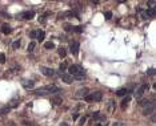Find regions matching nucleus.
Instances as JSON below:
<instances>
[{
  "label": "nucleus",
  "mask_w": 156,
  "mask_h": 126,
  "mask_svg": "<svg viewBox=\"0 0 156 126\" xmlns=\"http://www.w3.org/2000/svg\"><path fill=\"white\" fill-rule=\"evenodd\" d=\"M61 102H63V99L59 96H55L54 98H52V104H54V105H61Z\"/></svg>",
  "instance_id": "14"
},
{
  "label": "nucleus",
  "mask_w": 156,
  "mask_h": 126,
  "mask_svg": "<svg viewBox=\"0 0 156 126\" xmlns=\"http://www.w3.org/2000/svg\"><path fill=\"white\" fill-rule=\"evenodd\" d=\"M112 126H127V125H124V123H122V122H115Z\"/></svg>",
  "instance_id": "35"
},
{
  "label": "nucleus",
  "mask_w": 156,
  "mask_h": 126,
  "mask_svg": "<svg viewBox=\"0 0 156 126\" xmlns=\"http://www.w3.org/2000/svg\"><path fill=\"white\" fill-rule=\"evenodd\" d=\"M78 118H79V114H78V113H75L73 116H72V119H73V121H76Z\"/></svg>",
  "instance_id": "36"
},
{
  "label": "nucleus",
  "mask_w": 156,
  "mask_h": 126,
  "mask_svg": "<svg viewBox=\"0 0 156 126\" xmlns=\"http://www.w3.org/2000/svg\"><path fill=\"white\" fill-rule=\"evenodd\" d=\"M35 45H36V43H35V41H32V43H29V45H28V52H34V49H35Z\"/></svg>",
  "instance_id": "21"
},
{
  "label": "nucleus",
  "mask_w": 156,
  "mask_h": 126,
  "mask_svg": "<svg viewBox=\"0 0 156 126\" xmlns=\"http://www.w3.org/2000/svg\"><path fill=\"white\" fill-rule=\"evenodd\" d=\"M60 126H68V125H67L65 122H63V123H60Z\"/></svg>",
  "instance_id": "37"
},
{
  "label": "nucleus",
  "mask_w": 156,
  "mask_h": 126,
  "mask_svg": "<svg viewBox=\"0 0 156 126\" xmlns=\"http://www.w3.org/2000/svg\"><path fill=\"white\" fill-rule=\"evenodd\" d=\"M4 63H5V56L3 53H0V64H4Z\"/></svg>",
  "instance_id": "31"
},
{
  "label": "nucleus",
  "mask_w": 156,
  "mask_h": 126,
  "mask_svg": "<svg viewBox=\"0 0 156 126\" xmlns=\"http://www.w3.org/2000/svg\"><path fill=\"white\" fill-rule=\"evenodd\" d=\"M126 93H127V89H119L117 92H116V96L123 97V96H126Z\"/></svg>",
  "instance_id": "17"
},
{
  "label": "nucleus",
  "mask_w": 156,
  "mask_h": 126,
  "mask_svg": "<svg viewBox=\"0 0 156 126\" xmlns=\"http://www.w3.org/2000/svg\"><path fill=\"white\" fill-rule=\"evenodd\" d=\"M95 126H103V125H100V123H96V125Z\"/></svg>",
  "instance_id": "38"
},
{
  "label": "nucleus",
  "mask_w": 156,
  "mask_h": 126,
  "mask_svg": "<svg viewBox=\"0 0 156 126\" xmlns=\"http://www.w3.org/2000/svg\"><path fill=\"white\" fill-rule=\"evenodd\" d=\"M155 15H156V8H148L147 12L143 13V17L144 19H153Z\"/></svg>",
  "instance_id": "5"
},
{
  "label": "nucleus",
  "mask_w": 156,
  "mask_h": 126,
  "mask_svg": "<svg viewBox=\"0 0 156 126\" xmlns=\"http://www.w3.org/2000/svg\"><path fill=\"white\" fill-rule=\"evenodd\" d=\"M29 37L31 39H36L37 37V31H31L29 32Z\"/></svg>",
  "instance_id": "24"
},
{
  "label": "nucleus",
  "mask_w": 156,
  "mask_h": 126,
  "mask_svg": "<svg viewBox=\"0 0 156 126\" xmlns=\"http://www.w3.org/2000/svg\"><path fill=\"white\" fill-rule=\"evenodd\" d=\"M153 112H155V104L152 102L149 106L144 108V110H143V114H144V116H149V114H153Z\"/></svg>",
  "instance_id": "6"
},
{
  "label": "nucleus",
  "mask_w": 156,
  "mask_h": 126,
  "mask_svg": "<svg viewBox=\"0 0 156 126\" xmlns=\"http://www.w3.org/2000/svg\"><path fill=\"white\" fill-rule=\"evenodd\" d=\"M104 17L107 20H109V19H112V12H109V11H107V12L104 13Z\"/></svg>",
  "instance_id": "25"
},
{
  "label": "nucleus",
  "mask_w": 156,
  "mask_h": 126,
  "mask_svg": "<svg viewBox=\"0 0 156 126\" xmlns=\"http://www.w3.org/2000/svg\"><path fill=\"white\" fill-rule=\"evenodd\" d=\"M54 92H59V88L56 85H47L35 90L36 94H49V93H54Z\"/></svg>",
  "instance_id": "1"
},
{
  "label": "nucleus",
  "mask_w": 156,
  "mask_h": 126,
  "mask_svg": "<svg viewBox=\"0 0 156 126\" xmlns=\"http://www.w3.org/2000/svg\"><path fill=\"white\" fill-rule=\"evenodd\" d=\"M85 119H87V117H83V118L80 119V121H79V125H83V123L85 122Z\"/></svg>",
  "instance_id": "34"
},
{
  "label": "nucleus",
  "mask_w": 156,
  "mask_h": 126,
  "mask_svg": "<svg viewBox=\"0 0 156 126\" xmlns=\"http://www.w3.org/2000/svg\"><path fill=\"white\" fill-rule=\"evenodd\" d=\"M34 17H35L34 11H25L23 13V19H25V20H31V19H34Z\"/></svg>",
  "instance_id": "10"
},
{
  "label": "nucleus",
  "mask_w": 156,
  "mask_h": 126,
  "mask_svg": "<svg viewBox=\"0 0 156 126\" xmlns=\"http://www.w3.org/2000/svg\"><path fill=\"white\" fill-rule=\"evenodd\" d=\"M91 97H92V101H102L103 94L100 92H95V93H91Z\"/></svg>",
  "instance_id": "11"
},
{
  "label": "nucleus",
  "mask_w": 156,
  "mask_h": 126,
  "mask_svg": "<svg viewBox=\"0 0 156 126\" xmlns=\"http://www.w3.org/2000/svg\"><path fill=\"white\" fill-rule=\"evenodd\" d=\"M148 88H149V85H148V84H143V85H140L139 88L136 89V92H135V96L137 97V98H139V97H141V96H143V93L146 92V90L148 89Z\"/></svg>",
  "instance_id": "4"
},
{
  "label": "nucleus",
  "mask_w": 156,
  "mask_h": 126,
  "mask_svg": "<svg viewBox=\"0 0 156 126\" xmlns=\"http://www.w3.org/2000/svg\"><path fill=\"white\" fill-rule=\"evenodd\" d=\"M40 70H41V73H43L44 76H47V77H54L55 74H56V72H55L54 69H51V68H47V66H41Z\"/></svg>",
  "instance_id": "3"
},
{
  "label": "nucleus",
  "mask_w": 156,
  "mask_h": 126,
  "mask_svg": "<svg viewBox=\"0 0 156 126\" xmlns=\"http://www.w3.org/2000/svg\"><path fill=\"white\" fill-rule=\"evenodd\" d=\"M131 101V96H127V97H124V99H123V102H122V109H126V106H127V104Z\"/></svg>",
  "instance_id": "15"
},
{
  "label": "nucleus",
  "mask_w": 156,
  "mask_h": 126,
  "mask_svg": "<svg viewBox=\"0 0 156 126\" xmlns=\"http://www.w3.org/2000/svg\"><path fill=\"white\" fill-rule=\"evenodd\" d=\"M147 74H148V76H153V74H155V69H153V68L148 69V70H147Z\"/></svg>",
  "instance_id": "30"
},
{
  "label": "nucleus",
  "mask_w": 156,
  "mask_h": 126,
  "mask_svg": "<svg viewBox=\"0 0 156 126\" xmlns=\"http://www.w3.org/2000/svg\"><path fill=\"white\" fill-rule=\"evenodd\" d=\"M54 46H55V44L52 43V41H47V43L44 44V48H45V49H52Z\"/></svg>",
  "instance_id": "18"
},
{
  "label": "nucleus",
  "mask_w": 156,
  "mask_h": 126,
  "mask_svg": "<svg viewBox=\"0 0 156 126\" xmlns=\"http://www.w3.org/2000/svg\"><path fill=\"white\" fill-rule=\"evenodd\" d=\"M71 52H72V54L78 56V53H79V43L78 41H75V43L71 44Z\"/></svg>",
  "instance_id": "9"
},
{
  "label": "nucleus",
  "mask_w": 156,
  "mask_h": 126,
  "mask_svg": "<svg viewBox=\"0 0 156 126\" xmlns=\"http://www.w3.org/2000/svg\"><path fill=\"white\" fill-rule=\"evenodd\" d=\"M61 80H63V82H65V84H72L73 82V77H72L71 74H67V73L61 74Z\"/></svg>",
  "instance_id": "7"
},
{
  "label": "nucleus",
  "mask_w": 156,
  "mask_h": 126,
  "mask_svg": "<svg viewBox=\"0 0 156 126\" xmlns=\"http://www.w3.org/2000/svg\"><path fill=\"white\" fill-rule=\"evenodd\" d=\"M65 54H67L65 48H59V56L60 57H65Z\"/></svg>",
  "instance_id": "19"
},
{
  "label": "nucleus",
  "mask_w": 156,
  "mask_h": 126,
  "mask_svg": "<svg viewBox=\"0 0 156 126\" xmlns=\"http://www.w3.org/2000/svg\"><path fill=\"white\" fill-rule=\"evenodd\" d=\"M72 29H73L75 32H78V33H82V32H83V28H82V27H73Z\"/></svg>",
  "instance_id": "29"
},
{
  "label": "nucleus",
  "mask_w": 156,
  "mask_h": 126,
  "mask_svg": "<svg viewBox=\"0 0 156 126\" xmlns=\"http://www.w3.org/2000/svg\"><path fill=\"white\" fill-rule=\"evenodd\" d=\"M68 72H69V74L73 77V76H78L79 73L84 72V70L82 69V66L80 65H71L69 68H68Z\"/></svg>",
  "instance_id": "2"
},
{
  "label": "nucleus",
  "mask_w": 156,
  "mask_h": 126,
  "mask_svg": "<svg viewBox=\"0 0 156 126\" xmlns=\"http://www.w3.org/2000/svg\"><path fill=\"white\" fill-rule=\"evenodd\" d=\"M155 4H156L155 0H151V1H148V5H151V8H155Z\"/></svg>",
  "instance_id": "32"
},
{
  "label": "nucleus",
  "mask_w": 156,
  "mask_h": 126,
  "mask_svg": "<svg viewBox=\"0 0 156 126\" xmlns=\"http://www.w3.org/2000/svg\"><path fill=\"white\" fill-rule=\"evenodd\" d=\"M88 94V89L87 88H83V89H80L78 92V94H76V97H85Z\"/></svg>",
  "instance_id": "13"
},
{
  "label": "nucleus",
  "mask_w": 156,
  "mask_h": 126,
  "mask_svg": "<svg viewBox=\"0 0 156 126\" xmlns=\"http://www.w3.org/2000/svg\"><path fill=\"white\" fill-rule=\"evenodd\" d=\"M12 46H14L15 49H17V48L20 46V40H16V41H14V44H12Z\"/></svg>",
  "instance_id": "26"
},
{
  "label": "nucleus",
  "mask_w": 156,
  "mask_h": 126,
  "mask_svg": "<svg viewBox=\"0 0 156 126\" xmlns=\"http://www.w3.org/2000/svg\"><path fill=\"white\" fill-rule=\"evenodd\" d=\"M152 102H149L148 99H143L141 102H140V106H143V108H147V106H149Z\"/></svg>",
  "instance_id": "20"
},
{
  "label": "nucleus",
  "mask_w": 156,
  "mask_h": 126,
  "mask_svg": "<svg viewBox=\"0 0 156 126\" xmlns=\"http://www.w3.org/2000/svg\"><path fill=\"white\" fill-rule=\"evenodd\" d=\"M59 68H60V72H64L68 66H67V64H65V63H63V64H60V66H59Z\"/></svg>",
  "instance_id": "27"
},
{
  "label": "nucleus",
  "mask_w": 156,
  "mask_h": 126,
  "mask_svg": "<svg viewBox=\"0 0 156 126\" xmlns=\"http://www.w3.org/2000/svg\"><path fill=\"white\" fill-rule=\"evenodd\" d=\"M21 84H23V86L25 89H34V86H35V82L32 80H25V81H23Z\"/></svg>",
  "instance_id": "8"
},
{
  "label": "nucleus",
  "mask_w": 156,
  "mask_h": 126,
  "mask_svg": "<svg viewBox=\"0 0 156 126\" xmlns=\"http://www.w3.org/2000/svg\"><path fill=\"white\" fill-rule=\"evenodd\" d=\"M10 112H11V108H3V109H0V114H7Z\"/></svg>",
  "instance_id": "22"
},
{
  "label": "nucleus",
  "mask_w": 156,
  "mask_h": 126,
  "mask_svg": "<svg viewBox=\"0 0 156 126\" xmlns=\"http://www.w3.org/2000/svg\"><path fill=\"white\" fill-rule=\"evenodd\" d=\"M85 77V72H82V73H79L78 76H75V78L76 80H83Z\"/></svg>",
  "instance_id": "23"
},
{
  "label": "nucleus",
  "mask_w": 156,
  "mask_h": 126,
  "mask_svg": "<svg viewBox=\"0 0 156 126\" xmlns=\"http://www.w3.org/2000/svg\"><path fill=\"white\" fill-rule=\"evenodd\" d=\"M17 106H19V102H17V101H12L8 108H17Z\"/></svg>",
  "instance_id": "28"
},
{
  "label": "nucleus",
  "mask_w": 156,
  "mask_h": 126,
  "mask_svg": "<svg viewBox=\"0 0 156 126\" xmlns=\"http://www.w3.org/2000/svg\"><path fill=\"white\" fill-rule=\"evenodd\" d=\"M1 32H3L4 35H10V33L12 32V29H11L10 25H7V24H3V25H1Z\"/></svg>",
  "instance_id": "12"
},
{
  "label": "nucleus",
  "mask_w": 156,
  "mask_h": 126,
  "mask_svg": "<svg viewBox=\"0 0 156 126\" xmlns=\"http://www.w3.org/2000/svg\"><path fill=\"white\" fill-rule=\"evenodd\" d=\"M44 37H45L44 31H37V37H36V39L39 40V41H43V40H44Z\"/></svg>",
  "instance_id": "16"
},
{
  "label": "nucleus",
  "mask_w": 156,
  "mask_h": 126,
  "mask_svg": "<svg viewBox=\"0 0 156 126\" xmlns=\"http://www.w3.org/2000/svg\"><path fill=\"white\" fill-rule=\"evenodd\" d=\"M64 28H65V31H72V28H73V27H72V25H69V24H65V25H64Z\"/></svg>",
  "instance_id": "33"
}]
</instances>
